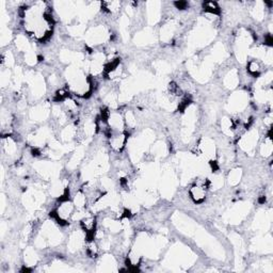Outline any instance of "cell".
Masks as SVG:
<instances>
[{"label": "cell", "instance_id": "6da1fadb", "mask_svg": "<svg viewBox=\"0 0 273 273\" xmlns=\"http://www.w3.org/2000/svg\"><path fill=\"white\" fill-rule=\"evenodd\" d=\"M208 189V181L197 180V182L189 189V197L196 204H202L207 198Z\"/></svg>", "mask_w": 273, "mask_h": 273}, {"label": "cell", "instance_id": "7a4b0ae2", "mask_svg": "<svg viewBox=\"0 0 273 273\" xmlns=\"http://www.w3.org/2000/svg\"><path fill=\"white\" fill-rule=\"evenodd\" d=\"M108 146L113 153L120 154L126 146L128 142V133L126 131L123 132H112L108 137Z\"/></svg>", "mask_w": 273, "mask_h": 273}, {"label": "cell", "instance_id": "3957f363", "mask_svg": "<svg viewBox=\"0 0 273 273\" xmlns=\"http://www.w3.org/2000/svg\"><path fill=\"white\" fill-rule=\"evenodd\" d=\"M247 70L251 77H258L264 73V64L258 59H252L248 62Z\"/></svg>", "mask_w": 273, "mask_h": 273}, {"label": "cell", "instance_id": "277c9868", "mask_svg": "<svg viewBox=\"0 0 273 273\" xmlns=\"http://www.w3.org/2000/svg\"><path fill=\"white\" fill-rule=\"evenodd\" d=\"M240 178H241V170L236 169L231 171L230 176H228V182H230V183H232V185H236V183L240 182Z\"/></svg>", "mask_w": 273, "mask_h": 273}]
</instances>
